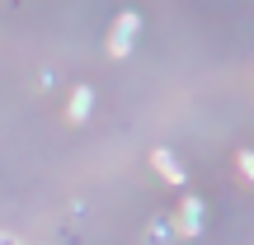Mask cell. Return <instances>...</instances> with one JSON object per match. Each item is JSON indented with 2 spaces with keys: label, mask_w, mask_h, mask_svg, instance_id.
Here are the masks:
<instances>
[{
  "label": "cell",
  "mask_w": 254,
  "mask_h": 245,
  "mask_svg": "<svg viewBox=\"0 0 254 245\" xmlns=\"http://www.w3.org/2000/svg\"><path fill=\"white\" fill-rule=\"evenodd\" d=\"M151 161H155V165H160V174H165V179H170V184H184V165H179V161H174V156H170V151H155V156H151Z\"/></svg>",
  "instance_id": "obj_3"
},
{
  "label": "cell",
  "mask_w": 254,
  "mask_h": 245,
  "mask_svg": "<svg viewBox=\"0 0 254 245\" xmlns=\"http://www.w3.org/2000/svg\"><path fill=\"white\" fill-rule=\"evenodd\" d=\"M136 24H141L136 14H123V19H118V28L109 33V52H113V57H127V47H132V33H136Z\"/></svg>",
  "instance_id": "obj_1"
},
{
  "label": "cell",
  "mask_w": 254,
  "mask_h": 245,
  "mask_svg": "<svg viewBox=\"0 0 254 245\" xmlns=\"http://www.w3.org/2000/svg\"><path fill=\"white\" fill-rule=\"evenodd\" d=\"M90 109H94V90H85V85H80V90L71 94V118H85Z\"/></svg>",
  "instance_id": "obj_4"
},
{
  "label": "cell",
  "mask_w": 254,
  "mask_h": 245,
  "mask_svg": "<svg viewBox=\"0 0 254 245\" xmlns=\"http://www.w3.org/2000/svg\"><path fill=\"white\" fill-rule=\"evenodd\" d=\"M198 227H202V203L189 198V203H184V212H179V231H184V236H198Z\"/></svg>",
  "instance_id": "obj_2"
}]
</instances>
